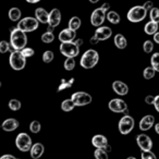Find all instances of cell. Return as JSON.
<instances>
[{
  "label": "cell",
  "instance_id": "cell-26",
  "mask_svg": "<svg viewBox=\"0 0 159 159\" xmlns=\"http://www.w3.org/2000/svg\"><path fill=\"white\" fill-rule=\"evenodd\" d=\"M9 19L13 22L21 19V10L19 8H11L9 11Z\"/></svg>",
  "mask_w": 159,
  "mask_h": 159
},
{
  "label": "cell",
  "instance_id": "cell-16",
  "mask_svg": "<svg viewBox=\"0 0 159 159\" xmlns=\"http://www.w3.org/2000/svg\"><path fill=\"white\" fill-rule=\"evenodd\" d=\"M76 37V31H73L71 29H64L59 33V40L61 43L72 42Z\"/></svg>",
  "mask_w": 159,
  "mask_h": 159
},
{
  "label": "cell",
  "instance_id": "cell-44",
  "mask_svg": "<svg viewBox=\"0 0 159 159\" xmlns=\"http://www.w3.org/2000/svg\"><path fill=\"white\" fill-rule=\"evenodd\" d=\"M154 106L156 108V110L159 112V95L155 96V102H154Z\"/></svg>",
  "mask_w": 159,
  "mask_h": 159
},
{
  "label": "cell",
  "instance_id": "cell-38",
  "mask_svg": "<svg viewBox=\"0 0 159 159\" xmlns=\"http://www.w3.org/2000/svg\"><path fill=\"white\" fill-rule=\"evenodd\" d=\"M143 50L146 53H150L154 50V43L152 40H145L143 44Z\"/></svg>",
  "mask_w": 159,
  "mask_h": 159
},
{
  "label": "cell",
  "instance_id": "cell-45",
  "mask_svg": "<svg viewBox=\"0 0 159 159\" xmlns=\"http://www.w3.org/2000/svg\"><path fill=\"white\" fill-rule=\"evenodd\" d=\"M89 42H91V44H92V45H96V44H98V43H99V40H98V38L96 37L95 35H94L93 37H91Z\"/></svg>",
  "mask_w": 159,
  "mask_h": 159
},
{
  "label": "cell",
  "instance_id": "cell-8",
  "mask_svg": "<svg viewBox=\"0 0 159 159\" xmlns=\"http://www.w3.org/2000/svg\"><path fill=\"white\" fill-rule=\"evenodd\" d=\"M16 145L21 152H30L32 147V139L26 133H20L16 139Z\"/></svg>",
  "mask_w": 159,
  "mask_h": 159
},
{
  "label": "cell",
  "instance_id": "cell-25",
  "mask_svg": "<svg viewBox=\"0 0 159 159\" xmlns=\"http://www.w3.org/2000/svg\"><path fill=\"white\" fill-rule=\"evenodd\" d=\"M81 24H82V22H81V19L79 16H72L69 21V29L73 30V31H77L81 27Z\"/></svg>",
  "mask_w": 159,
  "mask_h": 159
},
{
  "label": "cell",
  "instance_id": "cell-5",
  "mask_svg": "<svg viewBox=\"0 0 159 159\" xmlns=\"http://www.w3.org/2000/svg\"><path fill=\"white\" fill-rule=\"evenodd\" d=\"M26 58L21 53L20 50H14L10 55V66L13 70L20 71L25 68Z\"/></svg>",
  "mask_w": 159,
  "mask_h": 159
},
{
  "label": "cell",
  "instance_id": "cell-1",
  "mask_svg": "<svg viewBox=\"0 0 159 159\" xmlns=\"http://www.w3.org/2000/svg\"><path fill=\"white\" fill-rule=\"evenodd\" d=\"M10 44L14 50H21L27 44V36L25 32L20 29H13L11 31V37H10Z\"/></svg>",
  "mask_w": 159,
  "mask_h": 159
},
{
  "label": "cell",
  "instance_id": "cell-37",
  "mask_svg": "<svg viewBox=\"0 0 159 159\" xmlns=\"http://www.w3.org/2000/svg\"><path fill=\"white\" fill-rule=\"evenodd\" d=\"M9 108L13 111H18L21 109V102L18 99H11L9 102Z\"/></svg>",
  "mask_w": 159,
  "mask_h": 159
},
{
  "label": "cell",
  "instance_id": "cell-7",
  "mask_svg": "<svg viewBox=\"0 0 159 159\" xmlns=\"http://www.w3.org/2000/svg\"><path fill=\"white\" fill-rule=\"evenodd\" d=\"M38 20L36 18H32V16H26V18L22 19L20 22L18 23V29L22 30L23 32L27 33V32H33L38 29Z\"/></svg>",
  "mask_w": 159,
  "mask_h": 159
},
{
  "label": "cell",
  "instance_id": "cell-13",
  "mask_svg": "<svg viewBox=\"0 0 159 159\" xmlns=\"http://www.w3.org/2000/svg\"><path fill=\"white\" fill-rule=\"evenodd\" d=\"M94 35L98 38L99 42H102V40H107L112 36V30L108 26H98V29L95 31V34Z\"/></svg>",
  "mask_w": 159,
  "mask_h": 159
},
{
  "label": "cell",
  "instance_id": "cell-4",
  "mask_svg": "<svg viewBox=\"0 0 159 159\" xmlns=\"http://www.w3.org/2000/svg\"><path fill=\"white\" fill-rule=\"evenodd\" d=\"M60 52H61V55H63L64 57L75 58V57H77L80 53V46L74 40H72V42L61 43V45H60Z\"/></svg>",
  "mask_w": 159,
  "mask_h": 159
},
{
  "label": "cell",
  "instance_id": "cell-50",
  "mask_svg": "<svg viewBox=\"0 0 159 159\" xmlns=\"http://www.w3.org/2000/svg\"><path fill=\"white\" fill-rule=\"evenodd\" d=\"M155 131H156V133L159 135V123L155 124Z\"/></svg>",
  "mask_w": 159,
  "mask_h": 159
},
{
  "label": "cell",
  "instance_id": "cell-46",
  "mask_svg": "<svg viewBox=\"0 0 159 159\" xmlns=\"http://www.w3.org/2000/svg\"><path fill=\"white\" fill-rule=\"evenodd\" d=\"M102 9H104L106 12H108V10L110 9V5H109L108 2H106V3H104V5L102 6Z\"/></svg>",
  "mask_w": 159,
  "mask_h": 159
},
{
  "label": "cell",
  "instance_id": "cell-19",
  "mask_svg": "<svg viewBox=\"0 0 159 159\" xmlns=\"http://www.w3.org/2000/svg\"><path fill=\"white\" fill-rule=\"evenodd\" d=\"M92 144H93L96 148H105L107 144H108V139H107V137L104 136V135L97 134V135H95V136H93V139H92Z\"/></svg>",
  "mask_w": 159,
  "mask_h": 159
},
{
  "label": "cell",
  "instance_id": "cell-36",
  "mask_svg": "<svg viewBox=\"0 0 159 159\" xmlns=\"http://www.w3.org/2000/svg\"><path fill=\"white\" fill-rule=\"evenodd\" d=\"M40 123L38 121H32L31 124H30V131H31L32 133H34V134H37L38 132L40 131Z\"/></svg>",
  "mask_w": 159,
  "mask_h": 159
},
{
  "label": "cell",
  "instance_id": "cell-22",
  "mask_svg": "<svg viewBox=\"0 0 159 159\" xmlns=\"http://www.w3.org/2000/svg\"><path fill=\"white\" fill-rule=\"evenodd\" d=\"M113 43L118 49H124L128 46V40L122 34H117L113 38Z\"/></svg>",
  "mask_w": 159,
  "mask_h": 159
},
{
  "label": "cell",
  "instance_id": "cell-9",
  "mask_svg": "<svg viewBox=\"0 0 159 159\" xmlns=\"http://www.w3.org/2000/svg\"><path fill=\"white\" fill-rule=\"evenodd\" d=\"M71 99L73 100L75 106H86V105L91 104L93 98L89 94L85 93V92H76V93L72 94Z\"/></svg>",
  "mask_w": 159,
  "mask_h": 159
},
{
  "label": "cell",
  "instance_id": "cell-30",
  "mask_svg": "<svg viewBox=\"0 0 159 159\" xmlns=\"http://www.w3.org/2000/svg\"><path fill=\"white\" fill-rule=\"evenodd\" d=\"M73 83H74V79H71V80H69V81L61 80V84H60L59 87H58V92H61V91H63V89H70V87L73 85Z\"/></svg>",
  "mask_w": 159,
  "mask_h": 159
},
{
  "label": "cell",
  "instance_id": "cell-24",
  "mask_svg": "<svg viewBox=\"0 0 159 159\" xmlns=\"http://www.w3.org/2000/svg\"><path fill=\"white\" fill-rule=\"evenodd\" d=\"M106 18H107V20H108L110 23H112V24H119L120 21H121V18H120L119 13H117L116 11L107 12Z\"/></svg>",
  "mask_w": 159,
  "mask_h": 159
},
{
  "label": "cell",
  "instance_id": "cell-53",
  "mask_svg": "<svg viewBox=\"0 0 159 159\" xmlns=\"http://www.w3.org/2000/svg\"><path fill=\"white\" fill-rule=\"evenodd\" d=\"M99 0H89V2H92V3H97Z\"/></svg>",
  "mask_w": 159,
  "mask_h": 159
},
{
  "label": "cell",
  "instance_id": "cell-49",
  "mask_svg": "<svg viewBox=\"0 0 159 159\" xmlns=\"http://www.w3.org/2000/svg\"><path fill=\"white\" fill-rule=\"evenodd\" d=\"M74 42L76 43L79 46H82V45H83V40L82 39H76V40H74Z\"/></svg>",
  "mask_w": 159,
  "mask_h": 159
},
{
  "label": "cell",
  "instance_id": "cell-39",
  "mask_svg": "<svg viewBox=\"0 0 159 159\" xmlns=\"http://www.w3.org/2000/svg\"><path fill=\"white\" fill-rule=\"evenodd\" d=\"M11 48H12L11 44H9L8 42H6V40L0 42V52H1V53H6L7 51H9Z\"/></svg>",
  "mask_w": 159,
  "mask_h": 159
},
{
  "label": "cell",
  "instance_id": "cell-42",
  "mask_svg": "<svg viewBox=\"0 0 159 159\" xmlns=\"http://www.w3.org/2000/svg\"><path fill=\"white\" fill-rule=\"evenodd\" d=\"M154 102H155V96L152 95H147L145 97V102L147 105H154Z\"/></svg>",
  "mask_w": 159,
  "mask_h": 159
},
{
  "label": "cell",
  "instance_id": "cell-2",
  "mask_svg": "<svg viewBox=\"0 0 159 159\" xmlns=\"http://www.w3.org/2000/svg\"><path fill=\"white\" fill-rule=\"evenodd\" d=\"M99 61V55L95 49H89L83 53L80 64L84 69H93Z\"/></svg>",
  "mask_w": 159,
  "mask_h": 159
},
{
  "label": "cell",
  "instance_id": "cell-31",
  "mask_svg": "<svg viewBox=\"0 0 159 159\" xmlns=\"http://www.w3.org/2000/svg\"><path fill=\"white\" fill-rule=\"evenodd\" d=\"M150 63L152 66L155 69L156 72H159V52H155L150 58Z\"/></svg>",
  "mask_w": 159,
  "mask_h": 159
},
{
  "label": "cell",
  "instance_id": "cell-23",
  "mask_svg": "<svg viewBox=\"0 0 159 159\" xmlns=\"http://www.w3.org/2000/svg\"><path fill=\"white\" fill-rule=\"evenodd\" d=\"M144 31L147 35H154L157 31H158V23L154 22V21H149L148 23H146Z\"/></svg>",
  "mask_w": 159,
  "mask_h": 159
},
{
  "label": "cell",
  "instance_id": "cell-35",
  "mask_svg": "<svg viewBox=\"0 0 159 159\" xmlns=\"http://www.w3.org/2000/svg\"><path fill=\"white\" fill-rule=\"evenodd\" d=\"M53 58H55V55H53L52 51L46 50L44 52V55H43V61H44L45 63H50V62L53 60Z\"/></svg>",
  "mask_w": 159,
  "mask_h": 159
},
{
  "label": "cell",
  "instance_id": "cell-27",
  "mask_svg": "<svg viewBox=\"0 0 159 159\" xmlns=\"http://www.w3.org/2000/svg\"><path fill=\"white\" fill-rule=\"evenodd\" d=\"M74 107H75V104L73 102V100L71 99V98L70 99L63 100V102H61V109L63 111H66V112H69V111L73 110Z\"/></svg>",
  "mask_w": 159,
  "mask_h": 159
},
{
  "label": "cell",
  "instance_id": "cell-12",
  "mask_svg": "<svg viewBox=\"0 0 159 159\" xmlns=\"http://www.w3.org/2000/svg\"><path fill=\"white\" fill-rule=\"evenodd\" d=\"M136 142L139 147L142 150H150L152 148V141L148 135L146 134H139L136 137Z\"/></svg>",
  "mask_w": 159,
  "mask_h": 159
},
{
  "label": "cell",
  "instance_id": "cell-41",
  "mask_svg": "<svg viewBox=\"0 0 159 159\" xmlns=\"http://www.w3.org/2000/svg\"><path fill=\"white\" fill-rule=\"evenodd\" d=\"M141 157H142V159H156V155L152 152V149L150 150H143Z\"/></svg>",
  "mask_w": 159,
  "mask_h": 159
},
{
  "label": "cell",
  "instance_id": "cell-29",
  "mask_svg": "<svg viewBox=\"0 0 159 159\" xmlns=\"http://www.w3.org/2000/svg\"><path fill=\"white\" fill-rule=\"evenodd\" d=\"M63 66L66 71H72L75 68V60L72 57H66V61L63 63Z\"/></svg>",
  "mask_w": 159,
  "mask_h": 159
},
{
  "label": "cell",
  "instance_id": "cell-54",
  "mask_svg": "<svg viewBox=\"0 0 159 159\" xmlns=\"http://www.w3.org/2000/svg\"><path fill=\"white\" fill-rule=\"evenodd\" d=\"M0 87H1V82H0Z\"/></svg>",
  "mask_w": 159,
  "mask_h": 159
},
{
  "label": "cell",
  "instance_id": "cell-47",
  "mask_svg": "<svg viewBox=\"0 0 159 159\" xmlns=\"http://www.w3.org/2000/svg\"><path fill=\"white\" fill-rule=\"evenodd\" d=\"M1 159H16L14 156H12V155H3V156H1Z\"/></svg>",
  "mask_w": 159,
  "mask_h": 159
},
{
  "label": "cell",
  "instance_id": "cell-33",
  "mask_svg": "<svg viewBox=\"0 0 159 159\" xmlns=\"http://www.w3.org/2000/svg\"><path fill=\"white\" fill-rule=\"evenodd\" d=\"M53 39H55V35H53L52 32L47 31L46 33L42 35V42L45 43V44H50V43L53 42Z\"/></svg>",
  "mask_w": 159,
  "mask_h": 159
},
{
  "label": "cell",
  "instance_id": "cell-3",
  "mask_svg": "<svg viewBox=\"0 0 159 159\" xmlns=\"http://www.w3.org/2000/svg\"><path fill=\"white\" fill-rule=\"evenodd\" d=\"M147 16V10L143 6H134L129 10L126 18L130 22L132 23H139L143 21Z\"/></svg>",
  "mask_w": 159,
  "mask_h": 159
},
{
  "label": "cell",
  "instance_id": "cell-21",
  "mask_svg": "<svg viewBox=\"0 0 159 159\" xmlns=\"http://www.w3.org/2000/svg\"><path fill=\"white\" fill-rule=\"evenodd\" d=\"M48 16H49V13L44 8H37V9L35 10V18L37 19L39 23L47 24V23H48Z\"/></svg>",
  "mask_w": 159,
  "mask_h": 159
},
{
  "label": "cell",
  "instance_id": "cell-40",
  "mask_svg": "<svg viewBox=\"0 0 159 159\" xmlns=\"http://www.w3.org/2000/svg\"><path fill=\"white\" fill-rule=\"evenodd\" d=\"M21 53L24 56L25 58H29V57H33L35 55V51H34L33 48H30V47H24L23 49H21Z\"/></svg>",
  "mask_w": 159,
  "mask_h": 159
},
{
  "label": "cell",
  "instance_id": "cell-14",
  "mask_svg": "<svg viewBox=\"0 0 159 159\" xmlns=\"http://www.w3.org/2000/svg\"><path fill=\"white\" fill-rule=\"evenodd\" d=\"M61 22V12L59 9H52L49 12L48 16V25H51L53 27H57Z\"/></svg>",
  "mask_w": 159,
  "mask_h": 159
},
{
  "label": "cell",
  "instance_id": "cell-20",
  "mask_svg": "<svg viewBox=\"0 0 159 159\" xmlns=\"http://www.w3.org/2000/svg\"><path fill=\"white\" fill-rule=\"evenodd\" d=\"M19 128V121L13 118H10L3 121L2 123V129L7 132H12V131L16 130Z\"/></svg>",
  "mask_w": 159,
  "mask_h": 159
},
{
  "label": "cell",
  "instance_id": "cell-11",
  "mask_svg": "<svg viewBox=\"0 0 159 159\" xmlns=\"http://www.w3.org/2000/svg\"><path fill=\"white\" fill-rule=\"evenodd\" d=\"M108 107L112 112H117V113L128 112V105H126V102L122 99H119V98L111 99L108 104Z\"/></svg>",
  "mask_w": 159,
  "mask_h": 159
},
{
  "label": "cell",
  "instance_id": "cell-10",
  "mask_svg": "<svg viewBox=\"0 0 159 159\" xmlns=\"http://www.w3.org/2000/svg\"><path fill=\"white\" fill-rule=\"evenodd\" d=\"M106 13L107 12L102 9V7L100 8H97L93 11L91 16V23L93 26L95 27H98L105 22V19H106Z\"/></svg>",
  "mask_w": 159,
  "mask_h": 159
},
{
  "label": "cell",
  "instance_id": "cell-52",
  "mask_svg": "<svg viewBox=\"0 0 159 159\" xmlns=\"http://www.w3.org/2000/svg\"><path fill=\"white\" fill-rule=\"evenodd\" d=\"M53 30H55V27L51 26V25H48V29H47V31H48V32H52Z\"/></svg>",
  "mask_w": 159,
  "mask_h": 159
},
{
  "label": "cell",
  "instance_id": "cell-43",
  "mask_svg": "<svg viewBox=\"0 0 159 159\" xmlns=\"http://www.w3.org/2000/svg\"><path fill=\"white\" fill-rule=\"evenodd\" d=\"M143 7L145 8L147 11H149V10L152 9V7H154V3H152V1H146V2L143 5Z\"/></svg>",
  "mask_w": 159,
  "mask_h": 159
},
{
  "label": "cell",
  "instance_id": "cell-18",
  "mask_svg": "<svg viewBox=\"0 0 159 159\" xmlns=\"http://www.w3.org/2000/svg\"><path fill=\"white\" fill-rule=\"evenodd\" d=\"M44 150H45V147L43 144H40V143L34 144V145H32L31 149H30V152H31V157L33 159H38L39 157L43 156Z\"/></svg>",
  "mask_w": 159,
  "mask_h": 159
},
{
  "label": "cell",
  "instance_id": "cell-32",
  "mask_svg": "<svg viewBox=\"0 0 159 159\" xmlns=\"http://www.w3.org/2000/svg\"><path fill=\"white\" fill-rule=\"evenodd\" d=\"M94 156L96 159H108V152L104 148H96Z\"/></svg>",
  "mask_w": 159,
  "mask_h": 159
},
{
  "label": "cell",
  "instance_id": "cell-51",
  "mask_svg": "<svg viewBox=\"0 0 159 159\" xmlns=\"http://www.w3.org/2000/svg\"><path fill=\"white\" fill-rule=\"evenodd\" d=\"M26 1L29 3H37V2H39L40 0H26Z\"/></svg>",
  "mask_w": 159,
  "mask_h": 159
},
{
  "label": "cell",
  "instance_id": "cell-48",
  "mask_svg": "<svg viewBox=\"0 0 159 159\" xmlns=\"http://www.w3.org/2000/svg\"><path fill=\"white\" fill-rule=\"evenodd\" d=\"M154 40L157 43V44H159V32L158 31L154 34Z\"/></svg>",
  "mask_w": 159,
  "mask_h": 159
},
{
  "label": "cell",
  "instance_id": "cell-34",
  "mask_svg": "<svg viewBox=\"0 0 159 159\" xmlns=\"http://www.w3.org/2000/svg\"><path fill=\"white\" fill-rule=\"evenodd\" d=\"M149 18L150 21H154V22L159 23V9L156 7H152L149 10Z\"/></svg>",
  "mask_w": 159,
  "mask_h": 159
},
{
  "label": "cell",
  "instance_id": "cell-6",
  "mask_svg": "<svg viewBox=\"0 0 159 159\" xmlns=\"http://www.w3.org/2000/svg\"><path fill=\"white\" fill-rule=\"evenodd\" d=\"M134 124L135 121L131 116L125 115L124 117H122L119 121V124H118V128H119V131L122 135H128L132 132V130L134 129Z\"/></svg>",
  "mask_w": 159,
  "mask_h": 159
},
{
  "label": "cell",
  "instance_id": "cell-17",
  "mask_svg": "<svg viewBox=\"0 0 159 159\" xmlns=\"http://www.w3.org/2000/svg\"><path fill=\"white\" fill-rule=\"evenodd\" d=\"M112 89L115 93H117L120 96H124L129 93V86L121 81H115L112 83Z\"/></svg>",
  "mask_w": 159,
  "mask_h": 159
},
{
  "label": "cell",
  "instance_id": "cell-15",
  "mask_svg": "<svg viewBox=\"0 0 159 159\" xmlns=\"http://www.w3.org/2000/svg\"><path fill=\"white\" fill-rule=\"evenodd\" d=\"M154 124H155V117L152 115H147L141 119L139 126L141 131H148L152 128Z\"/></svg>",
  "mask_w": 159,
  "mask_h": 159
},
{
  "label": "cell",
  "instance_id": "cell-28",
  "mask_svg": "<svg viewBox=\"0 0 159 159\" xmlns=\"http://www.w3.org/2000/svg\"><path fill=\"white\" fill-rule=\"evenodd\" d=\"M155 74H156V71L152 66H147L143 71V76L145 80H152L155 76Z\"/></svg>",
  "mask_w": 159,
  "mask_h": 159
}]
</instances>
